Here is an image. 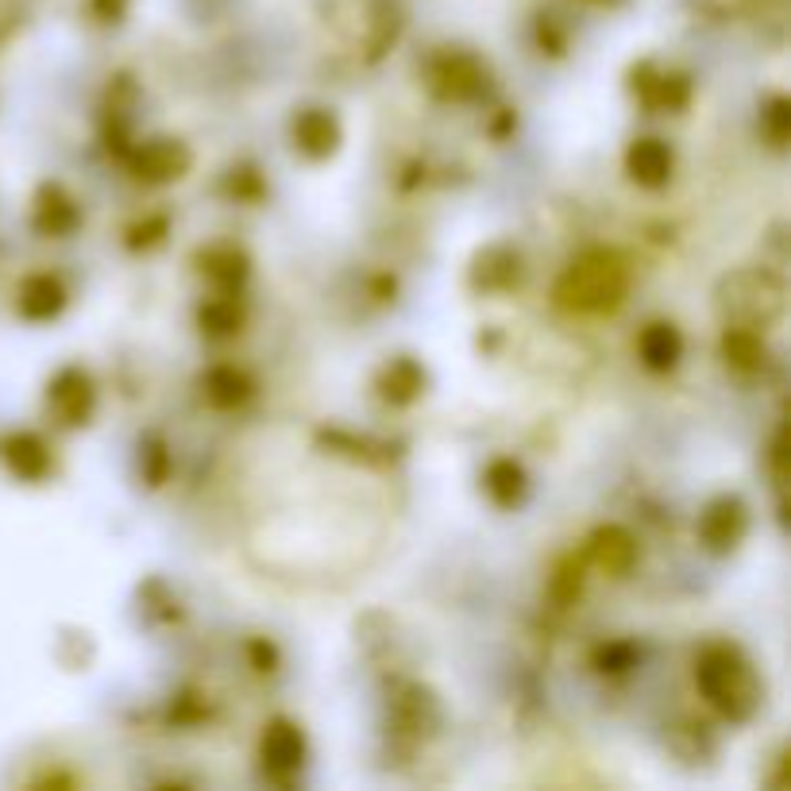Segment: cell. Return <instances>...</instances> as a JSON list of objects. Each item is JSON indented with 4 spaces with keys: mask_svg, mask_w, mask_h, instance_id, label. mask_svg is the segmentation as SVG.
<instances>
[{
    "mask_svg": "<svg viewBox=\"0 0 791 791\" xmlns=\"http://www.w3.org/2000/svg\"><path fill=\"white\" fill-rule=\"evenodd\" d=\"M695 684H699V692L710 699V707L723 710L730 723L753 718L757 707H761V695H764L753 664H749L734 645H710L707 653L699 656Z\"/></svg>",
    "mask_w": 791,
    "mask_h": 791,
    "instance_id": "cell-1",
    "label": "cell"
},
{
    "mask_svg": "<svg viewBox=\"0 0 791 791\" xmlns=\"http://www.w3.org/2000/svg\"><path fill=\"white\" fill-rule=\"evenodd\" d=\"M483 487L498 506H518L521 495H526V472L514 460H495L483 475Z\"/></svg>",
    "mask_w": 791,
    "mask_h": 791,
    "instance_id": "cell-11",
    "label": "cell"
},
{
    "mask_svg": "<svg viewBox=\"0 0 791 791\" xmlns=\"http://www.w3.org/2000/svg\"><path fill=\"white\" fill-rule=\"evenodd\" d=\"M51 410L59 413L62 425H85V418L93 413V382L89 375H82L77 367L62 371L51 387Z\"/></svg>",
    "mask_w": 791,
    "mask_h": 791,
    "instance_id": "cell-5",
    "label": "cell"
},
{
    "mask_svg": "<svg viewBox=\"0 0 791 791\" xmlns=\"http://www.w3.org/2000/svg\"><path fill=\"white\" fill-rule=\"evenodd\" d=\"M625 294V266L607 252L583 255L579 263L568 266V274L556 286V297H560L568 309L579 313H602L614 309Z\"/></svg>",
    "mask_w": 791,
    "mask_h": 791,
    "instance_id": "cell-3",
    "label": "cell"
},
{
    "mask_svg": "<svg viewBox=\"0 0 791 791\" xmlns=\"http://www.w3.org/2000/svg\"><path fill=\"white\" fill-rule=\"evenodd\" d=\"M625 167L641 186H664L672 175V151L661 139H637L625 155Z\"/></svg>",
    "mask_w": 791,
    "mask_h": 791,
    "instance_id": "cell-9",
    "label": "cell"
},
{
    "mask_svg": "<svg viewBox=\"0 0 791 791\" xmlns=\"http://www.w3.org/2000/svg\"><path fill=\"white\" fill-rule=\"evenodd\" d=\"M637 348H641V359H645L653 371H668L679 359V351H684V340H679V333L672 325H648L645 333H641Z\"/></svg>",
    "mask_w": 791,
    "mask_h": 791,
    "instance_id": "cell-10",
    "label": "cell"
},
{
    "mask_svg": "<svg viewBox=\"0 0 791 791\" xmlns=\"http://www.w3.org/2000/svg\"><path fill=\"white\" fill-rule=\"evenodd\" d=\"M594 552H599L602 568H610V571H625V568H630V560H633V545H630V537H625L622 529H607V532H602L599 545H594Z\"/></svg>",
    "mask_w": 791,
    "mask_h": 791,
    "instance_id": "cell-15",
    "label": "cell"
},
{
    "mask_svg": "<svg viewBox=\"0 0 791 791\" xmlns=\"http://www.w3.org/2000/svg\"><path fill=\"white\" fill-rule=\"evenodd\" d=\"M336 139H340V128H336V120L325 108H309V113H302L294 120V144L297 151H305L309 159H325L336 147Z\"/></svg>",
    "mask_w": 791,
    "mask_h": 791,
    "instance_id": "cell-8",
    "label": "cell"
},
{
    "mask_svg": "<svg viewBox=\"0 0 791 791\" xmlns=\"http://www.w3.org/2000/svg\"><path fill=\"white\" fill-rule=\"evenodd\" d=\"M788 120H791L788 101L784 97H772L769 105H764V113H761V124H764V136H769L777 147H784V139H788Z\"/></svg>",
    "mask_w": 791,
    "mask_h": 791,
    "instance_id": "cell-18",
    "label": "cell"
},
{
    "mask_svg": "<svg viewBox=\"0 0 791 791\" xmlns=\"http://www.w3.org/2000/svg\"><path fill=\"white\" fill-rule=\"evenodd\" d=\"M263 769L274 772V777H289V772L302 769L305 761V741L302 734H297V726L289 723H271L263 734Z\"/></svg>",
    "mask_w": 791,
    "mask_h": 791,
    "instance_id": "cell-6",
    "label": "cell"
},
{
    "mask_svg": "<svg viewBox=\"0 0 791 791\" xmlns=\"http://www.w3.org/2000/svg\"><path fill=\"white\" fill-rule=\"evenodd\" d=\"M418 390H421L418 363H410V359H398V363H390L387 379H382V394L394 398V402H410Z\"/></svg>",
    "mask_w": 791,
    "mask_h": 791,
    "instance_id": "cell-14",
    "label": "cell"
},
{
    "mask_svg": "<svg viewBox=\"0 0 791 791\" xmlns=\"http://www.w3.org/2000/svg\"><path fill=\"white\" fill-rule=\"evenodd\" d=\"M66 305V294H62V286L54 278H46V274H39V278H31L28 286H23V297H20V309L28 313L31 320H46L54 317V313Z\"/></svg>",
    "mask_w": 791,
    "mask_h": 791,
    "instance_id": "cell-12",
    "label": "cell"
},
{
    "mask_svg": "<svg viewBox=\"0 0 791 791\" xmlns=\"http://www.w3.org/2000/svg\"><path fill=\"white\" fill-rule=\"evenodd\" d=\"M746 529H749V514L738 498H718V503H710L699 521V537L707 540V548H715V552L734 548L746 537Z\"/></svg>",
    "mask_w": 791,
    "mask_h": 791,
    "instance_id": "cell-4",
    "label": "cell"
},
{
    "mask_svg": "<svg viewBox=\"0 0 791 791\" xmlns=\"http://www.w3.org/2000/svg\"><path fill=\"white\" fill-rule=\"evenodd\" d=\"M186 170H190V151L178 139H151L136 155V175L147 182H170V178H182Z\"/></svg>",
    "mask_w": 791,
    "mask_h": 791,
    "instance_id": "cell-7",
    "label": "cell"
},
{
    "mask_svg": "<svg viewBox=\"0 0 791 791\" xmlns=\"http://www.w3.org/2000/svg\"><path fill=\"white\" fill-rule=\"evenodd\" d=\"M441 82H444V93H449V97H475L483 74L472 59H456V62H449V66H441Z\"/></svg>",
    "mask_w": 791,
    "mask_h": 791,
    "instance_id": "cell-13",
    "label": "cell"
},
{
    "mask_svg": "<svg viewBox=\"0 0 791 791\" xmlns=\"http://www.w3.org/2000/svg\"><path fill=\"white\" fill-rule=\"evenodd\" d=\"M15 467H20L23 475H43L46 472V452L39 441H31V436H23V441H15Z\"/></svg>",
    "mask_w": 791,
    "mask_h": 791,
    "instance_id": "cell-19",
    "label": "cell"
},
{
    "mask_svg": "<svg viewBox=\"0 0 791 791\" xmlns=\"http://www.w3.org/2000/svg\"><path fill=\"white\" fill-rule=\"evenodd\" d=\"M726 359H730L734 367H753L757 359H761V340H757L753 328H734V333L726 336Z\"/></svg>",
    "mask_w": 791,
    "mask_h": 791,
    "instance_id": "cell-16",
    "label": "cell"
},
{
    "mask_svg": "<svg viewBox=\"0 0 791 791\" xmlns=\"http://www.w3.org/2000/svg\"><path fill=\"white\" fill-rule=\"evenodd\" d=\"M247 394V382L236 371H213L209 375V398L217 405H236Z\"/></svg>",
    "mask_w": 791,
    "mask_h": 791,
    "instance_id": "cell-17",
    "label": "cell"
},
{
    "mask_svg": "<svg viewBox=\"0 0 791 791\" xmlns=\"http://www.w3.org/2000/svg\"><path fill=\"white\" fill-rule=\"evenodd\" d=\"M715 305L730 325L757 333V328L772 325L784 313V286H780L777 274L749 266V271H734L718 282Z\"/></svg>",
    "mask_w": 791,
    "mask_h": 791,
    "instance_id": "cell-2",
    "label": "cell"
}]
</instances>
